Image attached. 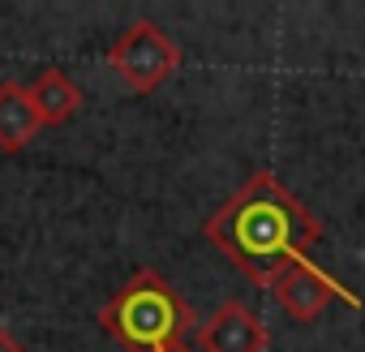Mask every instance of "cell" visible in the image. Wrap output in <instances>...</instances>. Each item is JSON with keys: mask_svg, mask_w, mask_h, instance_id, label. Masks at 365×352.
<instances>
[{"mask_svg": "<svg viewBox=\"0 0 365 352\" xmlns=\"http://www.w3.org/2000/svg\"><path fill=\"white\" fill-rule=\"evenodd\" d=\"M202 237L254 288H271L288 266L309 262V249L322 245V224L275 172L262 167L207 215Z\"/></svg>", "mask_w": 365, "mask_h": 352, "instance_id": "6da1fadb", "label": "cell"}, {"mask_svg": "<svg viewBox=\"0 0 365 352\" xmlns=\"http://www.w3.org/2000/svg\"><path fill=\"white\" fill-rule=\"evenodd\" d=\"M95 322L125 348V352H155L163 343L185 339L194 326L190 305L180 301V292L155 271V266H138L125 288L99 305Z\"/></svg>", "mask_w": 365, "mask_h": 352, "instance_id": "7a4b0ae2", "label": "cell"}, {"mask_svg": "<svg viewBox=\"0 0 365 352\" xmlns=\"http://www.w3.org/2000/svg\"><path fill=\"white\" fill-rule=\"evenodd\" d=\"M108 69H112L129 90L150 95V90H159V86L180 69V48H176V39H172L163 26H155L150 18H138V22H129V26L112 39V48H108Z\"/></svg>", "mask_w": 365, "mask_h": 352, "instance_id": "3957f363", "label": "cell"}, {"mask_svg": "<svg viewBox=\"0 0 365 352\" xmlns=\"http://www.w3.org/2000/svg\"><path fill=\"white\" fill-rule=\"evenodd\" d=\"M271 292H275V301H279V309L292 318V322H314V318H322V309L331 305V301H344V305H352V309H361V296L352 292V288H344L339 279H331L322 266H314V262H301V266H288L275 284H271Z\"/></svg>", "mask_w": 365, "mask_h": 352, "instance_id": "277c9868", "label": "cell"}, {"mask_svg": "<svg viewBox=\"0 0 365 352\" xmlns=\"http://www.w3.org/2000/svg\"><path fill=\"white\" fill-rule=\"evenodd\" d=\"M262 348H267V326L241 301H224L198 326V352H262Z\"/></svg>", "mask_w": 365, "mask_h": 352, "instance_id": "5b68a950", "label": "cell"}, {"mask_svg": "<svg viewBox=\"0 0 365 352\" xmlns=\"http://www.w3.org/2000/svg\"><path fill=\"white\" fill-rule=\"evenodd\" d=\"M43 116L31 103V90L22 82H0V150L18 155L43 133Z\"/></svg>", "mask_w": 365, "mask_h": 352, "instance_id": "8992f818", "label": "cell"}, {"mask_svg": "<svg viewBox=\"0 0 365 352\" xmlns=\"http://www.w3.org/2000/svg\"><path fill=\"white\" fill-rule=\"evenodd\" d=\"M31 103L43 116V125H65L73 120V112L82 108V86L65 73V69H43L31 86Z\"/></svg>", "mask_w": 365, "mask_h": 352, "instance_id": "52a82bcc", "label": "cell"}, {"mask_svg": "<svg viewBox=\"0 0 365 352\" xmlns=\"http://www.w3.org/2000/svg\"><path fill=\"white\" fill-rule=\"evenodd\" d=\"M0 352H26V343H22L5 322H0Z\"/></svg>", "mask_w": 365, "mask_h": 352, "instance_id": "ba28073f", "label": "cell"}, {"mask_svg": "<svg viewBox=\"0 0 365 352\" xmlns=\"http://www.w3.org/2000/svg\"><path fill=\"white\" fill-rule=\"evenodd\" d=\"M155 352H198V348L185 343V339H176V343H163V348H155Z\"/></svg>", "mask_w": 365, "mask_h": 352, "instance_id": "9c48e42d", "label": "cell"}]
</instances>
